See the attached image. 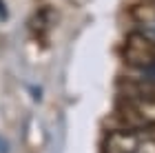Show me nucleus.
I'll return each instance as SVG.
<instances>
[{
  "instance_id": "3",
  "label": "nucleus",
  "mask_w": 155,
  "mask_h": 153,
  "mask_svg": "<svg viewBox=\"0 0 155 153\" xmlns=\"http://www.w3.org/2000/svg\"><path fill=\"white\" fill-rule=\"evenodd\" d=\"M124 60L129 67L137 69V71L153 69L155 67V38L146 36L142 31L131 33L124 42Z\"/></svg>"
},
{
  "instance_id": "5",
  "label": "nucleus",
  "mask_w": 155,
  "mask_h": 153,
  "mask_svg": "<svg viewBox=\"0 0 155 153\" xmlns=\"http://www.w3.org/2000/svg\"><path fill=\"white\" fill-rule=\"evenodd\" d=\"M0 153H7V144H5L2 138H0Z\"/></svg>"
},
{
  "instance_id": "4",
  "label": "nucleus",
  "mask_w": 155,
  "mask_h": 153,
  "mask_svg": "<svg viewBox=\"0 0 155 153\" xmlns=\"http://www.w3.org/2000/svg\"><path fill=\"white\" fill-rule=\"evenodd\" d=\"M137 31L155 38V0L137 9Z\"/></svg>"
},
{
  "instance_id": "1",
  "label": "nucleus",
  "mask_w": 155,
  "mask_h": 153,
  "mask_svg": "<svg viewBox=\"0 0 155 153\" xmlns=\"http://www.w3.org/2000/svg\"><path fill=\"white\" fill-rule=\"evenodd\" d=\"M117 115L124 122V129H155V95L135 89L131 93H124L117 104Z\"/></svg>"
},
{
  "instance_id": "2",
  "label": "nucleus",
  "mask_w": 155,
  "mask_h": 153,
  "mask_svg": "<svg viewBox=\"0 0 155 153\" xmlns=\"http://www.w3.org/2000/svg\"><path fill=\"white\" fill-rule=\"evenodd\" d=\"M104 153H155V138L149 131L117 129L107 135Z\"/></svg>"
},
{
  "instance_id": "6",
  "label": "nucleus",
  "mask_w": 155,
  "mask_h": 153,
  "mask_svg": "<svg viewBox=\"0 0 155 153\" xmlns=\"http://www.w3.org/2000/svg\"><path fill=\"white\" fill-rule=\"evenodd\" d=\"M5 16H7V11H5V7H2V2H0V18L5 20Z\"/></svg>"
}]
</instances>
